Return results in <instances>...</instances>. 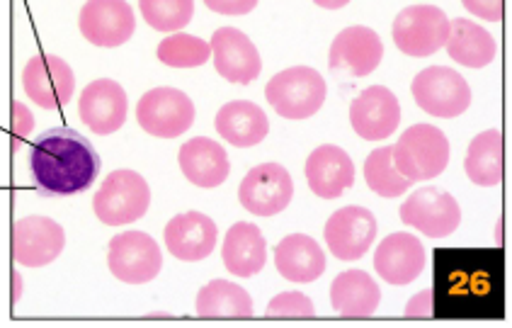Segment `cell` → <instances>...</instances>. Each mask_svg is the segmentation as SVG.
<instances>
[{
    "label": "cell",
    "mask_w": 512,
    "mask_h": 328,
    "mask_svg": "<svg viewBox=\"0 0 512 328\" xmlns=\"http://www.w3.org/2000/svg\"><path fill=\"white\" fill-rule=\"evenodd\" d=\"M30 173L44 195H78L95 183L100 156L88 139L71 127H56L34 141Z\"/></svg>",
    "instance_id": "6da1fadb"
},
{
    "label": "cell",
    "mask_w": 512,
    "mask_h": 328,
    "mask_svg": "<svg viewBox=\"0 0 512 328\" xmlns=\"http://www.w3.org/2000/svg\"><path fill=\"white\" fill-rule=\"evenodd\" d=\"M435 297V314L440 316H486L503 309V273L479 258H449V268L440 265Z\"/></svg>",
    "instance_id": "7a4b0ae2"
},
{
    "label": "cell",
    "mask_w": 512,
    "mask_h": 328,
    "mask_svg": "<svg viewBox=\"0 0 512 328\" xmlns=\"http://www.w3.org/2000/svg\"><path fill=\"white\" fill-rule=\"evenodd\" d=\"M326 93V81L311 66H292V69L275 73L265 88L267 103L287 120L314 117L326 103Z\"/></svg>",
    "instance_id": "3957f363"
},
{
    "label": "cell",
    "mask_w": 512,
    "mask_h": 328,
    "mask_svg": "<svg viewBox=\"0 0 512 328\" xmlns=\"http://www.w3.org/2000/svg\"><path fill=\"white\" fill-rule=\"evenodd\" d=\"M391 149H394V166L398 173L411 183L437 178L449 163V139L442 129L432 124L408 127Z\"/></svg>",
    "instance_id": "277c9868"
},
{
    "label": "cell",
    "mask_w": 512,
    "mask_h": 328,
    "mask_svg": "<svg viewBox=\"0 0 512 328\" xmlns=\"http://www.w3.org/2000/svg\"><path fill=\"white\" fill-rule=\"evenodd\" d=\"M151 205L149 183L136 171L119 168L102 180L93 197L95 217L107 226H124L144 217Z\"/></svg>",
    "instance_id": "5b68a950"
},
{
    "label": "cell",
    "mask_w": 512,
    "mask_h": 328,
    "mask_svg": "<svg viewBox=\"0 0 512 328\" xmlns=\"http://www.w3.org/2000/svg\"><path fill=\"white\" fill-rule=\"evenodd\" d=\"M415 105L440 120H454L471 105V88L462 73L447 66H430L413 78L411 86Z\"/></svg>",
    "instance_id": "8992f818"
},
{
    "label": "cell",
    "mask_w": 512,
    "mask_h": 328,
    "mask_svg": "<svg viewBox=\"0 0 512 328\" xmlns=\"http://www.w3.org/2000/svg\"><path fill=\"white\" fill-rule=\"evenodd\" d=\"M394 44L406 56L425 59L445 47L449 18L435 5H411L401 10L391 27Z\"/></svg>",
    "instance_id": "52a82bcc"
},
{
    "label": "cell",
    "mask_w": 512,
    "mask_h": 328,
    "mask_svg": "<svg viewBox=\"0 0 512 328\" xmlns=\"http://www.w3.org/2000/svg\"><path fill=\"white\" fill-rule=\"evenodd\" d=\"M136 120L151 137L175 139L195 122V103L178 88H153L141 95Z\"/></svg>",
    "instance_id": "ba28073f"
},
{
    "label": "cell",
    "mask_w": 512,
    "mask_h": 328,
    "mask_svg": "<svg viewBox=\"0 0 512 328\" xmlns=\"http://www.w3.org/2000/svg\"><path fill=\"white\" fill-rule=\"evenodd\" d=\"M107 265L117 280L127 285H144L156 280L163 268L161 246L144 231L117 234L107 246Z\"/></svg>",
    "instance_id": "9c48e42d"
},
{
    "label": "cell",
    "mask_w": 512,
    "mask_h": 328,
    "mask_svg": "<svg viewBox=\"0 0 512 328\" xmlns=\"http://www.w3.org/2000/svg\"><path fill=\"white\" fill-rule=\"evenodd\" d=\"M64 246V226L39 214L17 219L10 231V251H13L15 263L25 268H42V265L54 263L64 253Z\"/></svg>",
    "instance_id": "30bf717a"
},
{
    "label": "cell",
    "mask_w": 512,
    "mask_h": 328,
    "mask_svg": "<svg viewBox=\"0 0 512 328\" xmlns=\"http://www.w3.org/2000/svg\"><path fill=\"white\" fill-rule=\"evenodd\" d=\"M401 222L413 226L415 231L425 234L428 239H445L459 229L462 209L459 202L445 190L420 188L401 205Z\"/></svg>",
    "instance_id": "8fae6325"
},
{
    "label": "cell",
    "mask_w": 512,
    "mask_h": 328,
    "mask_svg": "<svg viewBox=\"0 0 512 328\" xmlns=\"http://www.w3.org/2000/svg\"><path fill=\"white\" fill-rule=\"evenodd\" d=\"M294 197L292 175L280 163H260L250 168L238 188V200L246 212L258 217H275L284 212Z\"/></svg>",
    "instance_id": "7c38bea8"
},
{
    "label": "cell",
    "mask_w": 512,
    "mask_h": 328,
    "mask_svg": "<svg viewBox=\"0 0 512 328\" xmlns=\"http://www.w3.org/2000/svg\"><path fill=\"white\" fill-rule=\"evenodd\" d=\"M22 86L27 98L44 110H59L68 105L76 90V76L64 59L54 54L32 56L22 71Z\"/></svg>",
    "instance_id": "4fadbf2b"
},
{
    "label": "cell",
    "mask_w": 512,
    "mask_h": 328,
    "mask_svg": "<svg viewBox=\"0 0 512 328\" xmlns=\"http://www.w3.org/2000/svg\"><path fill=\"white\" fill-rule=\"evenodd\" d=\"M83 39L95 47H122L132 39L136 30L134 10L127 0H88L81 8Z\"/></svg>",
    "instance_id": "5bb4252c"
},
{
    "label": "cell",
    "mask_w": 512,
    "mask_h": 328,
    "mask_svg": "<svg viewBox=\"0 0 512 328\" xmlns=\"http://www.w3.org/2000/svg\"><path fill=\"white\" fill-rule=\"evenodd\" d=\"M323 236L338 260H360L377 239V217L367 207H343L331 214Z\"/></svg>",
    "instance_id": "9a60e30c"
},
{
    "label": "cell",
    "mask_w": 512,
    "mask_h": 328,
    "mask_svg": "<svg viewBox=\"0 0 512 328\" xmlns=\"http://www.w3.org/2000/svg\"><path fill=\"white\" fill-rule=\"evenodd\" d=\"M127 110V93L112 78H98V81L88 83L83 88L81 100H78V115H81L85 127L100 137L122 129L127 122Z\"/></svg>",
    "instance_id": "2e32d148"
},
{
    "label": "cell",
    "mask_w": 512,
    "mask_h": 328,
    "mask_svg": "<svg viewBox=\"0 0 512 328\" xmlns=\"http://www.w3.org/2000/svg\"><path fill=\"white\" fill-rule=\"evenodd\" d=\"M214 69L221 78L238 86H248L263 71L258 47L236 27H219L212 35Z\"/></svg>",
    "instance_id": "e0dca14e"
},
{
    "label": "cell",
    "mask_w": 512,
    "mask_h": 328,
    "mask_svg": "<svg viewBox=\"0 0 512 328\" xmlns=\"http://www.w3.org/2000/svg\"><path fill=\"white\" fill-rule=\"evenodd\" d=\"M350 124L364 141H381L396 132L401 124L398 98L384 86L362 90L350 105Z\"/></svg>",
    "instance_id": "ac0fdd59"
},
{
    "label": "cell",
    "mask_w": 512,
    "mask_h": 328,
    "mask_svg": "<svg viewBox=\"0 0 512 328\" xmlns=\"http://www.w3.org/2000/svg\"><path fill=\"white\" fill-rule=\"evenodd\" d=\"M384 59V44L372 27L355 25L347 27L333 39L328 64L333 71L347 73V76H369L377 71V66Z\"/></svg>",
    "instance_id": "d6986e66"
},
{
    "label": "cell",
    "mask_w": 512,
    "mask_h": 328,
    "mask_svg": "<svg viewBox=\"0 0 512 328\" xmlns=\"http://www.w3.org/2000/svg\"><path fill=\"white\" fill-rule=\"evenodd\" d=\"M306 183L321 200H335L355 185V163L340 146H318L306 158Z\"/></svg>",
    "instance_id": "ffe728a7"
},
{
    "label": "cell",
    "mask_w": 512,
    "mask_h": 328,
    "mask_svg": "<svg viewBox=\"0 0 512 328\" xmlns=\"http://www.w3.org/2000/svg\"><path fill=\"white\" fill-rule=\"evenodd\" d=\"M425 268V248L413 234H391L374 253V270L389 285H411Z\"/></svg>",
    "instance_id": "44dd1931"
},
{
    "label": "cell",
    "mask_w": 512,
    "mask_h": 328,
    "mask_svg": "<svg viewBox=\"0 0 512 328\" xmlns=\"http://www.w3.org/2000/svg\"><path fill=\"white\" fill-rule=\"evenodd\" d=\"M178 161L182 175L192 185L204 190L219 188L229 178L231 171V163L224 146H219V141L207 137H195L185 141L178 154Z\"/></svg>",
    "instance_id": "7402d4cb"
},
{
    "label": "cell",
    "mask_w": 512,
    "mask_h": 328,
    "mask_svg": "<svg viewBox=\"0 0 512 328\" xmlns=\"http://www.w3.org/2000/svg\"><path fill=\"white\" fill-rule=\"evenodd\" d=\"M216 246V224L207 214L185 212L173 217L166 226V248L178 260L197 263Z\"/></svg>",
    "instance_id": "603a6c76"
},
{
    "label": "cell",
    "mask_w": 512,
    "mask_h": 328,
    "mask_svg": "<svg viewBox=\"0 0 512 328\" xmlns=\"http://www.w3.org/2000/svg\"><path fill=\"white\" fill-rule=\"evenodd\" d=\"M275 268L289 282H314L326 273V253L311 236L289 234L277 243Z\"/></svg>",
    "instance_id": "cb8c5ba5"
},
{
    "label": "cell",
    "mask_w": 512,
    "mask_h": 328,
    "mask_svg": "<svg viewBox=\"0 0 512 328\" xmlns=\"http://www.w3.org/2000/svg\"><path fill=\"white\" fill-rule=\"evenodd\" d=\"M214 127L221 139L238 146V149L258 146L260 141L267 137V132H270L267 115L258 105L250 103V100H233V103H226L219 110V115H216Z\"/></svg>",
    "instance_id": "d4e9b609"
},
{
    "label": "cell",
    "mask_w": 512,
    "mask_h": 328,
    "mask_svg": "<svg viewBox=\"0 0 512 328\" xmlns=\"http://www.w3.org/2000/svg\"><path fill=\"white\" fill-rule=\"evenodd\" d=\"M381 290L364 270H345L333 280L331 304L345 319H369L379 309Z\"/></svg>",
    "instance_id": "484cf974"
},
{
    "label": "cell",
    "mask_w": 512,
    "mask_h": 328,
    "mask_svg": "<svg viewBox=\"0 0 512 328\" xmlns=\"http://www.w3.org/2000/svg\"><path fill=\"white\" fill-rule=\"evenodd\" d=\"M226 270L236 277H253L265 268L267 243L263 231L250 222H238L226 231L221 248Z\"/></svg>",
    "instance_id": "4316f807"
},
{
    "label": "cell",
    "mask_w": 512,
    "mask_h": 328,
    "mask_svg": "<svg viewBox=\"0 0 512 328\" xmlns=\"http://www.w3.org/2000/svg\"><path fill=\"white\" fill-rule=\"evenodd\" d=\"M447 54L457 64L466 66V69H483L496 59V39L491 32L483 30L476 22L457 18L449 22V35H447Z\"/></svg>",
    "instance_id": "83f0119b"
},
{
    "label": "cell",
    "mask_w": 512,
    "mask_h": 328,
    "mask_svg": "<svg viewBox=\"0 0 512 328\" xmlns=\"http://www.w3.org/2000/svg\"><path fill=\"white\" fill-rule=\"evenodd\" d=\"M195 309L202 319H250L253 299L236 282L212 280L199 290Z\"/></svg>",
    "instance_id": "f1b7e54d"
},
{
    "label": "cell",
    "mask_w": 512,
    "mask_h": 328,
    "mask_svg": "<svg viewBox=\"0 0 512 328\" xmlns=\"http://www.w3.org/2000/svg\"><path fill=\"white\" fill-rule=\"evenodd\" d=\"M464 171L479 188H493L503 180V134L498 129H488L471 139L464 158Z\"/></svg>",
    "instance_id": "f546056e"
},
{
    "label": "cell",
    "mask_w": 512,
    "mask_h": 328,
    "mask_svg": "<svg viewBox=\"0 0 512 328\" xmlns=\"http://www.w3.org/2000/svg\"><path fill=\"white\" fill-rule=\"evenodd\" d=\"M364 180H367V188L379 197H398L411 188V180L403 178L394 166V149L391 146H381L367 156Z\"/></svg>",
    "instance_id": "4dcf8cb0"
},
{
    "label": "cell",
    "mask_w": 512,
    "mask_h": 328,
    "mask_svg": "<svg viewBox=\"0 0 512 328\" xmlns=\"http://www.w3.org/2000/svg\"><path fill=\"white\" fill-rule=\"evenodd\" d=\"M156 54L161 64L173 66V69H197L212 59V44L185 32H175L158 44Z\"/></svg>",
    "instance_id": "1f68e13d"
},
{
    "label": "cell",
    "mask_w": 512,
    "mask_h": 328,
    "mask_svg": "<svg viewBox=\"0 0 512 328\" xmlns=\"http://www.w3.org/2000/svg\"><path fill=\"white\" fill-rule=\"evenodd\" d=\"M144 20L158 32H178L195 13V0H139Z\"/></svg>",
    "instance_id": "d6a6232c"
},
{
    "label": "cell",
    "mask_w": 512,
    "mask_h": 328,
    "mask_svg": "<svg viewBox=\"0 0 512 328\" xmlns=\"http://www.w3.org/2000/svg\"><path fill=\"white\" fill-rule=\"evenodd\" d=\"M314 314V302L301 292H282L267 304L270 319H311Z\"/></svg>",
    "instance_id": "836d02e7"
},
{
    "label": "cell",
    "mask_w": 512,
    "mask_h": 328,
    "mask_svg": "<svg viewBox=\"0 0 512 328\" xmlns=\"http://www.w3.org/2000/svg\"><path fill=\"white\" fill-rule=\"evenodd\" d=\"M34 129V117L22 103L10 105V137H13V149H17L22 139H27Z\"/></svg>",
    "instance_id": "e575fe53"
},
{
    "label": "cell",
    "mask_w": 512,
    "mask_h": 328,
    "mask_svg": "<svg viewBox=\"0 0 512 328\" xmlns=\"http://www.w3.org/2000/svg\"><path fill=\"white\" fill-rule=\"evenodd\" d=\"M462 5L476 18L488 22L503 20V0H462Z\"/></svg>",
    "instance_id": "d590c367"
},
{
    "label": "cell",
    "mask_w": 512,
    "mask_h": 328,
    "mask_svg": "<svg viewBox=\"0 0 512 328\" xmlns=\"http://www.w3.org/2000/svg\"><path fill=\"white\" fill-rule=\"evenodd\" d=\"M432 316H435V297H432V290L418 292L406 304V319H432Z\"/></svg>",
    "instance_id": "8d00e7d4"
},
{
    "label": "cell",
    "mask_w": 512,
    "mask_h": 328,
    "mask_svg": "<svg viewBox=\"0 0 512 328\" xmlns=\"http://www.w3.org/2000/svg\"><path fill=\"white\" fill-rule=\"evenodd\" d=\"M204 5L219 15H248L258 0H204Z\"/></svg>",
    "instance_id": "74e56055"
},
{
    "label": "cell",
    "mask_w": 512,
    "mask_h": 328,
    "mask_svg": "<svg viewBox=\"0 0 512 328\" xmlns=\"http://www.w3.org/2000/svg\"><path fill=\"white\" fill-rule=\"evenodd\" d=\"M314 3L318 5V8H326V10H340L345 8L350 0H314Z\"/></svg>",
    "instance_id": "f35d334b"
},
{
    "label": "cell",
    "mask_w": 512,
    "mask_h": 328,
    "mask_svg": "<svg viewBox=\"0 0 512 328\" xmlns=\"http://www.w3.org/2000/svg\"><path fill=\"white\" fill-rule=\"evenodd\" d=\"M17 297H20V277L15 275V297H13V302H17Z\"/></svg>",
    "instance_id": "ab89813d"
}]
</instances>
